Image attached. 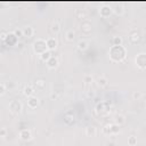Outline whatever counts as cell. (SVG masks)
<instances>
[{"instance_id":"1","label":"cell","mask_w":146,"mask_h":146,"mask_svg":"<svg viewBox=\"0 0 146 146\" xmlns=\"http://www.w3.org/2000/svg\"><path fill=\"white\" fill-rule=\"evenodd\" d=\"M110 59L114 63H121L127 57V49L123 46H112L108 50Z\"/></svg>"},{"instance_id":"2","label":"cell","mask_w":146,"mask_h":146,"mask_svg":"<svg viewBox=\"0 0 146 146\" xmlns=\"http://www.w3.org/2000/svg\"><path fill=\"white\" fill-rule=\"evenodd\" d=\"M32 49H33V52L41 56L42 54H44L46 51H48V46H47V40L44 39H36L34 42H33V46H32Z\"/></svg>"},{"instance_id":"3","label":"cell","mask_w":146,"mask_h":146,"mask_svg":"<svg viewBox=\"0 0 146 146\" xmlns=\"http://www.w3.org/2000/svg\"><path fill=\"white\" fill-rule=\"evenodd\" d=\"M111 108H112V105L110 104V102H100L95 106V113L98 116H104L110 113Z\"/></svg>"},{"instance_id":"4","label":"cell","mask_w":146,"mask_h":146,"mask_svg":"<svg viewBox=\"0 0 146 146\" xmlns=\"http://www.w3.org/2000/svg\"><path fill=\"white\" fill-rule=\"evenodd\" d=\"M103 133L107 135V136H113L120 132V125H117L116 123H106L103 129H102Z\"/></svg>"},{"instance_id":"5","label":"cell","mask_w":146,"mask_h":146,"mask_svg":"<svg viewBox=\"0 0 146 146\" xmlns=\"http://www.w3.org/2000/svg\"><path fill=\"white\" fill-rule=\"evenodd\" d=\"M135 64L139 70H141V71L146 70V52L137 54L135 57Z\"/></svg>"},{"instance_id":"6","label":"cell","mask_w":146,"mask_h":146,"mask_svg":"<svg viewBox=\"0 0 146 146\" xmlns=\"http://www.w3.org/2000/svg\"><path fill=\"white\" fill-rule=\"evenodd\" d=\"M8 110H9L10 113L17 115V114H19V113L22 112V110H23V105H22V103H21L19 100L14 99V100H11V102L9 103V105H8Z\"/></svg>"},{"instance_id":"7","label":"cell","mask_w":146,"mask_h":146,"mask_svg":"<svg viewBox=\"0 0 146 146\" xmlns=\"http://www.w3.org/2000/svg\"><path fill=\"white\" fill-rule=\"evenodd\" d=\"M80 30H81V32L83 33V34H86V35H88V34H90L91 33V31H92V25H91V23L89 22V21H82L81 22V24H80Z\"/></svg>"},{"instance_id":"8","label":"cell","mask_w":146,"mask_h":146,"mask_svg":"<svg viewBox=\"0 0 146 146\" xmlns=\"http://www.w3.org/2000/svg\"><path fill=\"white\" fill-rule=\"evenodd\" d=\"M99 15L102 16V17H108L112 13H113V9H112V7L111 6H108V5H103V6H100V8H99Z\"/></svg>"},{"instance_id":"9","label":"cell","mask_w":146,"mask_h":146,"mask_svg":"<svg viewBox=\"0 0 146 146\" xmlns=\"http://www.w3.org/2000/svg\"><path fill=\"white\" fill-rule=\"evenodd\" d=\"M39 104H40V99H39V97L38 96H31V97H29L27 98V106L30 107V108H36L38 106H39Z\"/></svg>"},{"instance_id":"10","label":"cell","mask_w":146,"mask_h":146,"mask_svg":"<svg viewBox=\"0 0 146 146\" xmlns=\"http://www.w3.org/2000/svg\"><path fill=\"white\" fill-rule=\"evenodd\" d=\"M140 40V33L137 31V30H132L129 32V41L131 43H137L138 41Z\"/></svg>"},{"instance_id":"11","label":"cell","mask_w":146,"mask_h":146,"mask_svg":"<svg viewBox=\"0 0 146 146\" xmlns=\"http://www.w3.org/2000/svg\"><path fill=\"white\" fill-rule=\"evenodd\" d=\"M96 84L98 88L103 89V88H106L107 84H108V79L105 76V75H100L96 79Z\"/></svg>"},{"instance_id":"12","label":"cell","mask_w":146,"mask_h":146,"mask_svg":"<svg viewBox=\"0 0 146 146\" xmlns=\"http://www.w3.org/2000/svg\"><path fill=\"white\" fill-rule=\"evenodd\" d=\"M47 64V67L48 68H50V70H55V68H57L58 67V65H59V60H58V58L56 57V56H51V58L46 63Z\"/></svg>"},{"instance_id":"13","label":"cell","mask_w":146,"mask_h":146,"mask_svg":"<svg viewBox=\"0 0 146 146\" xmlns=\"http://www.w3.org/2000/svg\"><path fill=\"white\" fill-rule=\"evenodd\" d=\"M60 30H62V25H60V23L58 22V21H52L51 22V24H50V32L52 33V34H58L59 32H60Z\"/></svg>"},{"instance_id":"14","label":"cell","mask_w":146,"mask_h":146,"mask_svg":"<svg viewBox=\"0 0 146 146\" xmlns=\"http://www.w3.org/2000/svg\"><path fill=\"white\" fill-rule=\"evenodd\" d=\"M19 138H21L22 140H24V141L30 140V139L32 138V132H31V130H30V129H22V130L19 131Z\"/></svg>"},{"instance_id":"15","label":"cell","mask_w":146,"mask_h":146,"mask_svg":"<svg viewBox=\"0 0 146 146\" xmlns=\"http://www.w3.org/2000/svg\"><path fill=\"white\" fill-rule=\"evenodd\" d=\"M47 46H48V50H49V51H52V50H55V49L57 48L58 41H57L56 38H54V36L48 38V39H47Z\"/></svg>"},{"instance_id":"16","label":"cell","mask_w":146,"mask_h":146,"mask_svg":"<svg viewBox=\"0 0 146 146\" xmlns=\"http://www.w3.org/2000/svg\"><path fill=\"white\" fill-rule=\"evenodd\" d=\"M64 123L66 124V125H73L74 123H75V117H74V115L73 114H71V113H66V114H64Z\"/></svg>"},{"instance_id":"17","label":"cell","mask_w":146,"mask_h":146,"mask_svg":"<svg viewBox=\"0 0 146 146\" xmlns=\"http://www.w3.org/2000/svg\"><path fill=\"white\" fill-rule=\"evenodd\" d=\"M23 95L25 97H27V98L31 97V96H33L34 95V88H33V86H31V84L25 86L24 89H23Z\"/></svg>"},{"instance_id":"18","label":"cell","mask_w":146,"mask_h":146,"mask_svg":"<svg viewBox=\"0 0 146 146\" xmlns=\"http://www.w3.org/2000/svg\"><path fill=\"white\" fill-rule=\"evenodd\" d=\"M76 48H78L80 51H86V50L89 48V42H88L87 40L82 39V40H80V41L78 42V44H76Z\"/></svg>"},{"instance_id":"19","label":"cell","mask_w":146,"mask_h":146,"mask_svg":"<svg viewBox=\"0 0 146 146\" xmlns=\"http://www.w3.org/2000/svg\"><path fill=\"white\" fill-rule=\"evenodd\" d=\"M23 34H24V36H26V38H31V36H33V34H34V29H33L32 26H30V25L24 26V27H23Z\"/></svg>"},{"instance_id":"20","label":"cell","mask_w":146,"mask_h":146,"mask_svg":"<svg viewBox=\"0 0 146 146\" xmlns=\"http://www.w3.org/2000/svg\"><path fill=\"white\" fill-rule=\"evenodd\" d=\"M84 133H86L88 137H95V136L97 135V129H96V127H94V125H89V127L86 128Z\"/></svg>"},{"instance_id":"21","label":"cell","mask_w":146,"mask_h":146,"mask_svg":"<svg viewBox=\"0 0 146 146\" xmlns=\"http://www.w3.org/2000/svg\"><path fill=\"white\" fill-rule=\"evenodd\" d=\"M114 123H116L117 125H123L125 123V116L123 114H116L114 117Z\"/></svg>"},{"instance_id":"22","label":"cell","mask_w":146,"mask_h":146,"mask_svg":"<svg viewBox=\"0 0 146 146\" xmlns=\"http://www.w3.org/2000/svg\"><path fill=\"white\" fill-rule=\"evenodd\" d=\"M34 86L39 90H43L46 88V80L44 79H36L34 81Z\"/></svg>"},{"instance_id":"23","label":"cell","mask_w":146,"mask_h":146,"mask_svg":"<svg viewBox=\"0 0 146 146\" xmlns=\"http://www.w3.org/2000/svg\"><path fill=\"white\" fill-rule=\"evenodd\" d=\"M74 38H75V31H74L73 29L67 30L66 33H65V39H66L68 42H72V41L74 40Z\"/></svg>"},{"instance_id":"24","label":"cell","mask_w":146,"mask_h":146,"mask_svg":"<svg viewBox=\"0 0 146 146\" xmlns=\"http://www.w3.org/2000/svg\"><path fill=\"white\" fill-rule=\"evenodd\" d=\"M75 14H76L78 18H80L82 21H84V18L87 17V10L83 9V8H78L76 11H75Z\"/></svg>"},{"instance_id":"25","label":"cell","mask_w":146,"mask_h":146,"mask_svg":"<svg viewBox=\"0 0 146 146\" xmlns=\"http://www.w3.org/2000/svg\"><path fill=\"white\" fill-rule=\"evenodd\" d=\"M112 9H113V13H115L119 16L124 14V8L121 5H114V7H112Z\"/></svg>"},{"instance_id":"26","label":"cell","mask_w":146,"mask_h":146,"mask_svg":"<svg viewBox=\"0 0 146 146\" xmlns=\"http://www.w3.org/2000/svg\"><path fill=\"white\" fill-rule=\"evenodd\" d=\"M17 36L14 34V33H8V36H7V40L5 42H7L8 44H15L16 41H17Z\"/></svg>"},{"instance_id":"27","label":"cell","mask_w":146,"mask_h":146,"mask_svg":"<svg viewBox=\"0 0 146 146\" xmlns=\"http://www.w3.org/2000/svg\"><path fill=\"white\" fill-rule=\"evenodd\" d=\"M51 56H52V55H51V51H49V50H48V51H46L44 54H42V55L40 56V59H41L42 62L47 63V62H48V60L51 58Z\"/></svg>"},{"instance_id":"28","label":"cell","mask_w":146,"mask_h":146,"mask_svg":"<svg viewBox=\"0 0 146 146\" xmlns=\"http://www.w3.org/2000/svg\"><path fill=\"white\" fill-rule=\"evenodd\" d=\"M112 43H113V46H122V43H123V39L121 38V36H113V39H112Z\"/></svg>"},{"instance_id":"29","label":"cell","mask_w":146,"mask_h":146,"mask_svg":"<svg viewBox=\"0 0 146 146\" xmlns=\"http://www.w3.org/2000/svg\"><path fill=\"white\" fill-rule=\"evenodd\" d=\"M143 92L141 91H133L132 92V98H133V100H140L141 98H143Z\"/></svg>"},{"instance_id":"30","label":"cell","mask_w":146,"mask_h":146,"mask_svg":"<svg viewBox=\"0 0 146 146\" xmlns=\"http://www.w3.org/2000/svg\"><path fill=\"white\" fill-rule=\"evenodd\" d=\"M128 145L129 146H136L137 145V138L135 136H130L128 138Z\"/></svg>"},{"instance_id":"31","label":"cell","mask_w":146,"mask_h":146,"mask_svg":"<svg viewBox=\"0 0 146 146\" xmlns=\"http://www.w3.org/2000/svg\"><path fill=\"white\" fill-rule=\"evenodd\" d=\"M7 84L5 83V82H1L0 83V96H3L5 94H6V91H7Z\"/></svg>"},{"instance_id":"32","label":"cell","mask_w":146,"mask_h":146,"mask_svg":"<svg viewBox=\"0 0 146 146\" xmlns=\"http://www.w3.org/2000/svg\"><path fill=\"white\" fill-rule=\"evenodd\" d=\"M13 33H14V34L17 36V39H19V38L24 36V34H23V29H15Z\"/></svg>"},{"instance_id":"33","label":"cell","mask_w":146,"mask_h":146,"mask_svg":"<svg viewBox=\"0 0 146 146\" xmlns=\"http://www.w3.org/2000/svg\"><path fill=\"white\" fill-rule=\"evenodd\" d=\"M92 80H94V79H92V75H91V74H86L84 78H83V81H84L87 84H90V83L92 82Z\"/></svg>"},{"instance_id":"34","label":"cell","mask_w":146,"mask_h":146,"mask_svg":"<svg viewBox=\"0 0 146 146\" xmlns=\"http://www.w3.org/2000/svg\"><path fill=\"white\" fill-rule=\"evenodd\" d=\"M7 36H8V33H6L5 31H2V32H1V34H0V39H1V41H3V42H5V41L7 40Z\"/></svg>"},{"instance_id":"35","label":"cell","mask_w":146,"mask_h":146,"mask_svg":"<svg viewBox=\"0 0 146 146\" xmlns=\"http://www.w3.org/2000/svg\"><path fill=\"white\" fill-rule=\"evenodd\" d=\"M6 135H7V129L6 128H1V130H0V137L1 138H5Z\"/></svg>"},{"instance_id":"36","label":"cell","mask_w":146,"mask_h":146,"mask_svg":"<svg viewBox=\"0 0 146 146\" xmlns=\"http://www.w3.org/2000/svg\"><path fill=\"white\" fill-rule=\"evenodd\" d=\"M50 98H51L52 100H55V99H58V98H59V95H58L57 92H52V94L50 95Z\"/></svg>"}]
</instances>
